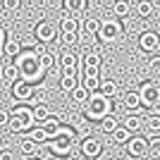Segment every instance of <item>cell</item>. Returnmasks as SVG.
I'll return each mask as SVG.
<instances>
[{
  "instance_id": "33",
  "label": "cell",
  "mask_w": 160,
  "mask_h": 160,
  "mask_svg": "<svg viewBox=\"0 0 160 160\" xmlns=\"http://www.w3.org/2000/svg\"><path fill=\"white\" fill-rule=\"evenodd\" d=\"M24 136H27V139H31L33 143H46V134H43V129H41V127H31Z\"/></svg>"
},
{
  "instance_id": "38",
  "label": "cell",
  "mask_w": 160,
  "mask_h": 160,
  "mask_svg": "<svg viewBox=\"0 0 160 160\" xmlns=\"http://www.w3.org/2000/svg\"><path fill=\"white\" fill-rule=\"evenodd\" d=\"M79 41V33H62V43L65 46H77Z\"/></svg>"
},
{
  "instance_id": "22",
  "label": "cell",
  "mask_w": 160,
  "mask_h": 160,
  "mask_svg": "<svg viewBox=\"0 0 160 160\" xmlns=\"http://www.w3.org/2000/svg\"><path fill=\"white\" fill-rule=\"evenodd\" d=\"M120 127H124L129 134H136L141 127H143V120H141V115H124V120H122V124Z\"/></svg>"
},
{
  "instance_id": "3",
  "label": "cell",
  "mask_w": 160,
  "mask_h": 160,
  "mask_svg": "<svg viewBox=\"0 0 160 160\" xmlns=\"http://www.w3.org/2000/svg\"><path fill=\"white\" fill-rule=\"evenodd\" d=\"M84 108H86V120H91V122H100L103 117L112 115V100L103 98L98 91L88 96V100H86Z\"/></svg>"
},
{
  "instance_id": "43",
  "label": "cell",
  "mask_w": 160,
  "mask_h": 160,
  "mask_svg": "<svg viewBox=\"0 0 160 160\" xmlns=\"http://www.w3.org/2000/svg\"><path fill=\"white\" fill-rule=\"evenodd\" d=\"M2 139H5V132H2V129H0V143H2Z\"/></svg>"
},
{
  "instance_id": "40",
  "label": "cell",
  "mask_w": 160,
  "mask_h": 160,
  "mask_svg": "<svg viewBox=\"0 0 160 160\" xmlns=\"http://www.w3.org/2000/svg\"><path fill=\"white\" fill-rule=\"evenodd\" d=\"M0 160H14V153L12 151H2V153H0Z\"/></svg>"
},
{
  "instance_id": "17",
  "label": "cell",
  "mask_w": 160,
  "mask_h": 160,
  "mask_svg": "<svg viewBox=\"0 0 160 160\" xmlns=\"http://www.w3.org/2000/svg\"><path fill=\"white\" fill-rule=\"evenodd\" d=\"M81 65L84 67H91V69H100V65H103V55L96 50V48H91V50H86V53L79 58Z\"/></svg>"
},
{
  "instance_id": "42",
  "label": "cell",
  "mask_w": 160,
  "mask_h": 160,
  "mask_svg": "<svg viewBox=\"0 0 160 160\" xmlns=\"http://www.w3.org/2000/svg\"><path fill=\"white\" fill-rule=\"evenodd\" d=\"M24 160H41V155H33V158H24Z\"/></svg>"
},
{
  "instance_id": "39",
  "label": "cell",
  "mask_w": 160,
  "mask_h": 160,
  "mask_svg": "<svg viewBox=\"0 0 160 160\" xmlns=\"http://www.w3.org/2000/svg\"><path fill=\"white\" fill-rule=\"evenodd\" d=\"M7 122H10V110H7V108H0V129H5Z\"/></svg>"
},
{
  "instance_id": "1",
  "label": "cell",
  "mask_w": 160,
  "mask_h": 160,
  "mask_svg": "<svg viewBox=\"0 0 160 160\" xmlns=\"http://www.w3.org/2000/svg\"><path fill=\"white\" fill-rule=\"evenodd\" d=\"M12 65H14V69H17V74H19V81L29 84V86L41 84L43 77H46V69L41 67L38 58H36V53H33V48L22 50V53L12 60Z\"/></svg>"
},
{
  "instance_id": "35",
  "label": "cell",
  "mask_w": 160,
  "mask_h": 160,
  "mask_svg": "<svg viewBox=\"0 0 160 160\" xmlns=\"http://www.w3.org/2000/svg\"><path fill=\"white\" fill-rule=\"evenodd\" d=\"M129 139H132V134H129L124 127H117L112 132V141H115V143H127Z\"/></svg>"
},
{
  "instance_id": "14",
  "label": "cell",
  "mask_w": 160,
  "mask_h": 160,
  "mask_svg": "<svg viewBox=\"0 0 160 160\" xmlns=\"http://www.w3.org/2000/svg\"><path fill=\"white\" fill-rule=\"evenodd\" d=\"M98 27H100V19L98 17H84L79 22V36H96L98 33Z\"/></svg>"
},
{
  "instance_id": "8",
  "label": "cell",
  "mask_w": 160,
  "mask_h": 160,
  "mask_svg": "<svg viewBox=\"0 0 160 160\" xmlns=\"http://www.w3.org/2000/svg\"><path fill=\"white\" fill-rule=\"evenodd\" d=\"M79 153L88 160L103 158V141L96 139V136H86L84 141H79Z\"/></svg>"
},
{
  "instance_id": "6",
  "label": "cell",
  "mask_w": 160,
  "mask_h": 160,
  "mask_svg": "<svg viewBox=\"0 0 160 160\" xmlns=\"http://www.w3.org/2000/svg\"><path fill=\"white\" fill-rule=\"evenodd\" d=\"M33 38L38 41V46H50V43H55L58 41V24H53V22L48 19H41L36 27H33Z\"/></svg>"
},
{
  "instance_id": "5",
  "label": "cell",
  "mask_w": 160,
  "mask_h": 160,
  "mask_svg": "<svg viewBox=\"0 0 160 160\" xmlns=\"http://www.w3.org/2000/svg\"><path fill=\"white\" fill-rule=\"evenodd\" d=\"M139 100H141V105L143 108H155L160 105V84L158 79H146V81H141V86H139Z\"/></svg>"
},
{
  "instance_id": "25",
  "label": "cell",
  "mask_w": 160,
  "mask_h": 160,
  "mask_svg": "<svg viewBox=\"0 0 160 160\" xmlns=\"http://www.w3.org/2000/svg\"><path fill=\"white\" fill-rule=\"evenodd\" d=\"M50 115H53V110L48 108V103L31 108V117H33V122H38V124H43V122H46L48 117H50Z\"/></svg>"
},
{
  "instance_id": "29",
  "label": "cell",
  "mask_w": 160,
  "mask_h": 160,
  "mask_svg": "<svg viewBox=\"0 0 160 160\" xmlns=\"http://www.w3.org/2000/svg\"><path fill=\"white\" fill-rule=\"evenodd\" d=\"M77 86H79L77 77H60V81H58V88H60L62 93H72Z\"/></svg>"
},
{
  "instance_id": "36",
  "label": "cell",
  "mask_w": 160,
  "mask_h": 160,
  "mask_svg": "<svg viewBox=\"0 0 160 160\" xmlns=\"http://www.w3.org/2000/svg\"><path fill=\"white\" fill-rule=\"evenodd\" d=\"M0 10L2 12H17V10H22V0H2Z\"/></svg>"
},
{
  "instance_id": "28",
  "label": "cell",
  "mask_w": 160,
  "mask_h": 160,
  "mask_svg": "<svg viewBox=\"0 0 160 160\" xmlns=\"http://www.w3.org/2000/svg\"><path fill=\"white\" fill-rule=\"evenodd\" d=\"M98 124H100V132H103V134H112L115 129L120 127V120H117L115 115H108V117H103Z\"/></svg>"
},
{
  "instance_id": "10",
  "label": "cell",
  "mask_w": 160,
  "mask_h": 160,
  "mask_svg": "<svg viewBox=\"0 0 160 160\" xmlns=\"http://www.w3.org/2000/svg\"><path fill=\"white\" fill-rule=\"evenodd\" d=\"M62 124H65V122H62V117L58 112H53L43 124H41V129H43V134H46V143H48V141H53V139H58V132H60Z\"/></svg>"
},
{
  "instance_id": "37",
  "label": "cell",
  "mask_w": 160,
  "mask_h": 160,
  "mask_svg": "<svg viewBox=\"0 0 160 160\" xmlns=\"http://www.w3.org/2000/svg\"><path fill=\"white\" fill-rule=\"evenodd\" d=\"M148 69H151V74H158L160 72V58H158V55H151V60H148Z\"/></svg>"
},
{
  "instance_id": "12",
  "label": "cell",
  "mask_w": 160,
  "mask_h": 160,
  "mask_svg": "<svg viewBox=\"0 0 160 160\" xmlns=\"http://www.w3.org/2000/svg\"><path fill=\"white\" fill-rule=\"evenodd\" d=\"M33 53H36V58H38L41 67H43L46 72H50V69H53V65H55V55L50 53L46 46H38V43H36V46H33Z\"/></svg>"
},
{
  "instance_id": "45",
  "label": "cell",
  "mask_w": 160,
  "mask_h": 160,
  "mask_svg": "<svg viewBox=\"0 0 160 160\" xmlns=\"http://www.w3.org/2000/svg\"><path fill=\"white\" fill-rule=\"evenodd\" d=\"M96 160H103V158H96Z\"/></svg>"
},
{
  "instance_id": "32",
  "label": "cell",
  "mask_w": 160,
  "mask_h": 160,
  "mask_svg": "<svg viewBox=\"0 0 160 160\" xmlns=\"http://www.w3.org/2000/svg\"><path fill=\"white\" fill-rule=\"evenodd\" d=\"M143 127L148 129V134H151V136H155V134L160 132V117H155V115H148L146 120H143Z\"/></svg>"
},
{
  "instance_id": "13",
  "label": "cell",
  "mask_w": 160,
  "mask_h": 160,
  "mask_svg": "<svg viewBox=\"0 0 160 160\" xmlns=\"http://www.w3.org/2000/svg\"><path fill=\"white\" fill-rule=\"evenodd\" d=\"M77 31H79V22H77V17H72L69 12H65V10H62L58 33H77Z\"/></svg>"
},
{
  "instance_id": "34",
  "label": "cell",
  "mask_w": 160,
  "mask_h": 160,
  "mask_svg": "<svg viewBox=\"0 0 160 160\" xmlns=\"http://www.w3.org/2000/svg\"><path fill=\"white\" fill-rule=\"evenodd\" d=\"M146 143H148V155L158 158V155H160V136H158V134H155V136H148Z\"/></svg>"
},
{
  "instance_id": "11",
  "label": "cell",
  "mask_w": 160,
  "mask_h": 160,
  "mask_svg": "<svg viewBox=\"0 0 160 160\" xmlns=\"http://www.w3.org/2000/svg\"><path fill=\"white\" fill-rule=\"evenodd\" d=\"M10 91H12V98L17 100L19 105H27L29 98H31V93H33V86L24 84V81H14L12 86H10Z\"/></svg>"
},
{
  "instance_id": "15",
  "label": "cell",
  "mask_w": 160,
  "mask_h": 160,
  "mask_svg": "<svg viewBox=\"0 0 160 160\" xmlns=\"http://www.w3.org/2000/svg\"><path fill=\"white\" fill-rule=\"evenodd\" d=\"M22 50H24L22 41H19V38H12V33H10V36H7V41L2 43V55H5V58H12V60H14V58H17Z\"/></svg>"
},
{
  "instance_id": "19",
  "label": "cell",
  "mask_w": 160,
  "mask_h": 160,
  "mask_svg": "<svg viewBox=\"0 0 160 160\" xmlns=\"http://www.w3.org/2000/svg\"><path fill=\"white\" fill-rule=\"evenodd\" d=\"M132 10L136 12V17H139V19H148V17L155 12V2H153V0H139Z\"/></svg>"
},
{
  "instance_id": "23",
  "label": "cell",
  "mask_w": 160,
  "mask_h": 160,
  "mask_svg": "<svg viewBox=\"0 0 160 160\" xmlns=\"http://www.w3.org/2000/svg\"><path fill=\"white\" fill-rule=\"evenodd\" d=\"M112 12H115V19H127L129 14H132V2L129 0H115Z\"/></svg>"
},
{
  "instance_id": "16",
  "label": "cell",
  "mask_w": 160,
  "mask_h": 160,
  "mask_svg": "<svg viewBox=\"0 0 160 160\" xmlns=\"http://www.w3.org/2000/svg\"><path fill=\"white\" fill-rule=\"evenodd\" d=\"M98 93L103 96V98H108V100H112L115 96L120 93V84H117V81H115V79H100Z\"/></svg>"
},
{
  "instance_id": "41",
  "label": "cell",
  "mask_w": 160,
  "mask_h": 160,
  "mask_svg": "<svg viewBox=\"0 0 160 160\" xmlns=\"http://www.w3.org/2000/svg\"><path fill=\"white\" fill-rule=\"evenodd\" d=\"M7 36H10V31H5V29L0 27V48H2V43L7 41Z\"/></svg>"
},
{
  "instance_id": "44",
  "label": "cell",
  "mask_w": 160,
  "mask_h": 160,
  "mask_svg": "<svg viewBox=\"0 0 160 160\" xmlns=\"http://www.w3.org/2000/svg\"><path fill=\"white\" fill-rule=\"evenodd\" d=\"M2 60H5V55H2V48H0V62H2Z\"/></svg>"
},
{
  "instance_id": "27",
  "label": "cell",
  "mask_w": 160,
  "mask_h": 160,
  "mask_svg": "<svg viewBox=\"0 0 160 160\" xmlns=\"http://www.w3.org/2000/svg\"><path fill=\"white\" fill-rule=\"evenodd\" d=\"M77 62H79V55H77V53H72V50H62L60 69H72V67H77Z\"/></svg>"
},
{
  "instance_id": "31",
  "label": "cell",
  "mask_w": 160,
  "mask_h": 160,
  "mask_svg": "<svg viewBox=\"0 0 160 160\" xmlns=\"http://www.w3.org/2000/svg\"><path fill=\"white\" fill-rule=\"evenodd\" d=\"M69 96H72V100L77 103V105H86V100H88V96H91V93H88L86 88H84V86L79 84V86L74 88V91H72Z\"/></svg>"
},
{
  "instance_id": "21",
  "label": "cell",
  "mask_w": 160,
  "mask_h": 160,
  "mask_svg": "<svg viewBox=\"0 0 160 160\" xmlns=\"http://www.w3.org/2000/svg\"><path fill=\"white\" fill-rule=\"evenodd\" d=\"M10 117H17V120L27 122L29 127H33V117H31V108L29 105H14L10 110Z\"/></svg>"
},
{
  "instance_id": "7",
  "label": "cell",
  "mask_w": 160,
  "mask_h": 160,
  "mask_svg": "<svg viewBox=\"0 0 160 160\" xmlns=\"http://www.w3.org/2000/svg\"><path fill=\"white\" fill-rule=\"evenodd\" d=\"M139 50L143 55H158V50H160V33L141 31L139 33Z\"/></svg>"
},
{
  "instance_id": "2",
  "label": "cell",
  "mask_w": 160,
  "mask_h": 160,
  "mask_svg": "<svg viewBox=\"0 0 160 160\" xmlns=\"http://www.w3.org/2000/svg\"><path fill=\"white\" fill-rule=\"evenodd\" d=\"M74 151H79L77 129L62 124L60 132H58V139L48 141V153L55 155V158H69V155H74Z\"/></svg>"
},
{
  "instance_id": "20",
  "label": "cell",
  "mask_w": 160,
  "mask_h": 160,
  "mask_svg": "<svg viewBox=\"0 0 160 160\" xmlns=\"http://www.w3.org/2000/svg\"><path fill=\"white\" fill-rule=\"evenodd\" d=\"M0 81H2V84H5L7 88L12 86L14 81H19V74H17V69H14V65H12V62H7V65L2 67V69H0Z\"/></svg>"
},
{
  "instance_id": "4",
  "label": "cell",
  "mask_w": 160,
  "mask_h": 160,
  "mask_svg": "<svg viewBox=\"0 0 160 160\" xmlns=\"http://www.w3.org/2000/svg\"><path fill=\"white\" fill-rule=\"evenodd\" d=\"M124 36V27H122L120 19H100V27H98V33L96 38L100 43H115Z\"/></svg>"
},
{
  "instance_id": "24",
  "label": "cell",
  "mask_w": 160,
  "mask_h": 160,
  "mask_svg": "<svg viewBox=\"0 0 160 160\" xmlns=\"http://www.w3.org/2000/svg\"><path fill=\"white\" fill-rule=\"evenodd\" d=\"M122 105L127 108L129 112H136V110H139V108H141L139 93H136V91H127V93L122 96Z\"/></svg>"
},
{
  "instance_id": "30",
  "label": "cell",
  "mask_w": 160,
  "mask_h": 160,
  "mask_svg": "<svg viewBox=\"0 0 160 160\" xmlns=\"http://www.w3.org/2000/svg\"><path fill=\"white\" fill-rule=\"evenodd\" d=\"M46 96H48V91H46V88H38V86H33V93H31V98H29V108L43 105V103H46Z\"/></svg>"
},
{
  "instance_id": "18",
  "label": "cell",
  "mask_w": 160,
  "mask_h": 160,
  "mask_svg": "<svg viewBox=\"0 0 160 160\" xmlns=\"http://www.w3.org/2000/svg\"><path fill=\"white\" fill-rule=\"evenodd\" d=\"M62 10H65V12H69L72 17L84 14V12L88 10V0H65V2H62Z\"/></svg>"
},
{
  "instance_id": "26",
  "label": "cell",
  "mask_w": 160,
  "mask_h": 160,
  "mask_svg": "<svg viewBox=\"0 0 160 160\" xmlns=\"http://www.w3.org/2000/svg\"><path fill=\"white\" fill-rule=\"evenodd\" d=\"M19 153H24V158H33V155H38V143H33L31 139H24L19 141Z\"/></svg>"
},
{
  "instance_id": "9",
  "label": "cell",
  "mask_w": 160,
  "mask_h": 160,
  "mask_svg": "<svg viewBox=\"0 0 160 160\" xmlns=\"http://www.w3.org/2000/svg\"><path fill=\"white\" fill-rule=\"evenodd\" d=\"M127 155L132 160H141L148 155V143H146V136H132L127 141Z\"/></svg>"
}]
</instances>
